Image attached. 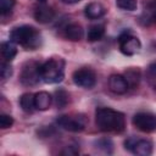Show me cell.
I'll return each mask as SVG.
<instances>
[{
	"instance_id": "obj_1",
	"label": "cell",
	"mask_w": 156,
	"mask_h": 156,
	"mask_svg": "<svg viewBox=\"0 0 156 156\" xmlns=\"http://www.w3.org/2000/svg\"><path fill=\"white\" fill-rule=\"evenodd\" d=\"M95 123L98 128L105 133H122L126 128L124 115L110 107L96 108Z\"/></svg>"
},
{
	"instance_id": "obj_2",
	"label": "cell",
	"mask_w": 156,
	"mask_h": 156,
	"mask_svg": "<svg viewBox=\"0 0 156 156\" xmlns=\"http://www.w3.org/2000/svg\"><path fill=\"white\" fill-rule=\"evenodd\" d=\"M10 40L27 50H35L41 44V35L37 28L23 24L15 27L10 32Z\"/></svg>"
},
{
	"instance_id": "obj_3",
	"label": "cell",
	"mask_w": 156,
	"mask_h": 156,
	"mask_svg": "<svg viewBox=\"0 0 156 156\" xmlns=\"http://www.w3.org/2000/svg\"><path fill=\"white\" fill-rule=\"evenodd\" d=\"M40 80L46 84L60 83L65 77V60L62 57H51L40 63Z\"/></svg>"
},
{
	"instance_id": "obj_4",
	"label": "cell",
	"mask_w": 156,
	"mask_h": 156,
	"mask_svg": "<svg viewBox=\"0 0 156 156\" xmlns=\"http://www.w3.org/2000/svg\"><path fill=\"white\" fill-rule=\"evenodd\" d=\"M56 122L61 128L68 132L78 133L85 129L88 119L84 115H62L56 119Z\"/></svg>"
},
{
	"instance_id": "obj_5",
	"label": "cell",
	"mask_w": 156,
	"mask_h": 156,
	"mask_svg": "<svg viewBox=\"0 0 156 156\" xmlns=\"http://www.w3.org/2000/svg\"><path fill=\"white\" fill-rule=\"evenodd\" d=\"M118 45L119 50L123 55L133 56L138 54L141 49V43L138 39V37L130 34L129 32H123L118 38Z\"/></svg>"
},
{
	"instance_id": "obj_6",
	"label": "cell",
	"mask_w": 156,
	"mask_h": 156,
	"mask_svg": "<svg viewBox=\"0 0 156 156\" xmlns=\"http://www.w3.org/2000/svg\"><path fill=\"white\" fill-rule=\"evenodd\" d=\"M134 127L143 133H152L156 130V115L152 112H138L132 119Z\"/></svg>"
},
{
	"instance_id": "obj_7",
	"label": "cell",
	"mask_w": 156,
	"mask_h": 156,
	"mask_svg": "<svg viewBox=\"0 0 156 156\" xmlns=\"http://www.w3.org/2000/svg\"><path fill=\"white\" fill-rule=\"evenodd\" d=\"M73 83L83 89H91L96 84V74L89 67H82L73 72Z\"/></svg>"
},
{
	"instance_id": "obj_8",
	"label": "cell",
	"mask_w": 156,
	"mask_h": 156,
	"mask_svg": "<svg viewBox=\"0 0 156 156\" xmlns=\"http://www.w3.org/2000/svg\"><path fill=\"white\" fill-rule=\"evenodd\" d=\"M40 63L35 61L27 62L23 66L21 73V83L23 85H35L40 80V72H39Z\"/></svg>"
},
{
	"instance_id": "obj_9",
	"label": "cell",
	"mask_w": 156,
	"mask_h": 156,
	"mask_svg": "<svg viewBox=\"0 0 156 156\" xmlns=\"http://www.w3.org/2000/svg\"><path fill=\"white\" fill-rule=\"evenodd\" d=\"M108 88H110V90L112 93H115L117 95H122V94L127 93V90L129 89L124 76H121V74L110 76V78H108Z\"/></svg>"
},
{
	"instance_id": "obj_10",
	"label": "cell",
	"mask_w": 156,
	"mask_h": 156,
	"mask_svg": "<svg viewBox=\"0 0 156 156\" xmlns=\"http://www.w3.org/2000/svg\"><path fill=\"white\" fill-rule=\"evenodd\" d=\"M34 18L37 22H39L41 24L50 23L55 18V11L52 10V7H50L45 4H41V5L37 6L34 10Z\"/></svg>"
},
{
	"instance_id": "obj_11",
	"label": "cell",
	"mask_w": 156,
	"mask_h": 156,
	"mask_svg": "<svg viewBox=\"0 0 156 156\" xmlns=\"http://www.w3.org/2000/svg\"><path fill=\"white\" fill-rule=\"evenodd\" d=\"M105 13H106L105 6L100 2H96V1L88 4L84 9V15L90 20H98V18L102 17Z\"/></svg>"
},
{
	"instance_id": "obj_12",
	"label": "cell",
	"mask_w": 156,
	"mask_h": 156,
	"mask_svg": "<svg viewBox=\"0 0 156 156\" xmlns=\"http://www.w3.org/2000/svg\"><path fill=\"white\" fill-rule=\"evenodd\" d=\"M84 30L79 23H68L65 27V37L71 41H78L83 38Z\"/></svg>"
},
{
	"instance_id": "obj_13",
	"label": "cell",
	"mask_w": 156,
	"mask_h": 156,
	"mask_svg": "<svg viewBox=\"0 0 156 156\" xmlns=\"http://www.w3.org/2000/svg\"><path fill=\"white\" fill-rule=\"evenodd\" d=\"M132 152L138 156H149L152 154V143L147 139H138Z\"/></svg>"
},
{
	"instance_id": "obj_14",
	"label": "cell",
	"mask_w": 156,
	"mask_h": 156,
	"mask_svg": "<svg viewBox=\"0 0 156 156\" xmlns=\"http://www.w3.org/2000/svg\"><path fill=\"white\" fill-rule=\"evenodd\" d=\"M34 99H35V107L39 111L48 110L52 102V96L48 91H39L34 94Z\"/></svg>"
},
{
	"instance_id": "obj_15",
	"label": "cell",
	"mask_w": 156,
	"mask_h": 156,
	"mask_svg": "<svg viewBox=\"0 0 156 156\" xmlns=\"http://www.w3.org/2000/svg\"><path fill=\"white\" fill-rule=\"evenodd\" d=\"M0 50H1L2 60L7 61V62H11V61L16 57V55H17V48H16L15 43H12L11 40H10V41H4V43H1Z\"/></svg>"
},
{
	"instance_id": "obj_16",
	"label": "cell",
	"mask_w": 156,
	"mask_h": 156,
	"mask_svg": "<svg viewBox=\"0 0 156 156\" xmlns=\"http://www.w3.org/2000/svg\"><path fill=\"white\" fill-rule=\"evenodd\" d=\"M124 78H126L129 88H136L139 85V82H140V78H141L140 69L135 68V67H130V68L126 69Z\"/></svg>"
},
{
	"instance_id": "obj_17",
	"label": "cell",
	"mask_w": 156,
	"mask_h": 156,
	"mask_svg": "<svg viewBox=\"0 0 156 156\" xmlns=\"http://www.w3.org/2000/svg\"><path fill=\"white\" fill-rule=\"evenodd\" d=\"M20 105L22 107V110L27 113H32L34 110H37L35 107V99H34V94L32 93H26L20 98Z\"/></svg>"
},
{
	"instance_id": "obj_18",
	"label": "cell",
	"mask_w": 156,
	"mask_h": 156,
	"mask_svg": "<svg viewBox=\"0 0 156 156\" xmlns=\"http://www.w3.org/2000/svg\"><path fill=\"white\" fill-rule=\"evenodd\" d=\"M105 34V26L104 24H93L89 27L88 29V34H87V39L90 43L98 41L100 40Z\"/></svg>"
},
{
	"instance_id": "obj_19",
	"label": "cell",
	"mask_w": 156,
	"mask_h": 156,
	"mask_svg": "<svg viewBox=\"0 0 156 156\" xmlns=\"http://www.w3.org/2000/svg\"><path fill=\"white\" fill-rule=\"evenodd\" d=\"M94 146L96 150H99L104 154H107V155H111L113 152V143L110 138H100V139L95 140Z\"/></svg>"
},
{
	"instance_id": "obj_20",
	"label": "cell",
	"mask_w": 156,
	"mask_h": 156,
	"mask_svg": "<svg viewBox=\"0 0 156 156\" xmlns=\"http://www.w3.org/2000/svg\"><path fill=\"white\" fill-rule=\"evenodd\" d=\"M68 93L60 88L55 91V95H54V100H55V105L57 106V108H63L66 107V105L68 104Z\"/></svg>"
},
{
	"instance_id": "obj_21",
	"label": "cell",
	"mask_w": 156,
	"mask_h": 156,
	"mask_svg": "<svg viewBox=\"0 0 156 156\" xmlns=\"http://www.w3.org/2000/svg\"><path fill=\"white\" fill-rule=\"evenodd\" d=\"M116 5L121 10L134 11V10H136L138 2H136V0H116Z\"/></svg>"
},
{
	"instance_id": "obj_22",
	"label": "cell",
	"mask_w": 156,
	"mask_h": 156,
	"mask_svg": "<svg viewBox=\"0 0 156 156\" xmlns=\"http://www.w3.org/2000/svg\"><path fill=\"white\" fill-rule=\"evenodd\" d=\"M16 5V0H0V12L1 16H6L7 13H11L12 9Z\"/></svg>"
},
{
	"instance_id": "obj_23",
	"label": "cell",
	"mask_w": 156,
	"mask_h": 156,
	"mask_svg": "<svg viewBox=\"0 0 156 156\" xmlns=\"http://www.w3.org/2000/svg\"><path fill=\"white\" fill-rule=\"evenodd\" d=\"M12 74V67L10 66V62L2 60L1 63H0V76H1V79L5 80L7 78H10Z\"/></svg>"
},
{
	"instance_id": "obj_24",
	"label": "cell",
	"mask_w": 156,
	"mask_h": 156,
	"mask_svg": "<svg viewBox=\"0 0 156 156\" xmlns=\"http://www.w3.org/2000/svg\"><path fill=\"white\" fill-rule=\"evenodd\" d=\"M13 124V118L10 115H0V128L1 129H7Z\"/></svg>"
},
{
	"instance_id": "obj_25",
	"label": "cell",
	"mask_w": 156,
	"mask_h": 156,
	"mask_svg": "<svg viewBox=\"0 0 156 156\" xmlns=\"http://www.w3.org/2000/svg\"><path fill=\"white\" fill-rule=\"evenodd\" d=\"M136 140H138L136 136H129V138H127L124 140V149L128 150V151H132L133 147H134V145H135V143H136Z\"/></svg>"
},
{
	"instance_id": "obj_26",
	"label": "cell",
	"mask_w": 156,
	"mask_h": 156,
	"mask_svg": "<svg viewBox=\"0 0 156 156\" xmlns=\"http://www.w3.org/2000/svg\"><path fill=\"white\" fill-rule=\"evenodd\" d=\"M79 154V150L73 146V145H69V146H66L62 151H61V155H67V156H73V155H77Z\"/></svg>"
},
{
	"instance_id": "obj_27",
	"label": "cell",
	"mask_w": 156,
	"mask_h": 156,
	"mask_svg": "<svg viewBox=\"0 0 156 156\" xmlns=\"http://www.w3.org/2000/svg\"><path fill=\"white\" fill-rule=\"evenodd\" d=\"M147 74H149V77H150V79L152 80H156V62H152V63H150L149 65V67H147Z\"/></svg>"
},
{
	"instance_id": "obj_28",
	"label": "cell",
	"mask_w": 156,
	"mask_h": 156,
	"mask_svg": "<svg viewBox=\"0 0 156 156\" xmlns=\"http://www.w3.org/2000/svg\"><path fill=\"white\" fill-rule=\"evenodd\" d=\"M61 2H63V4H68V5H71V4H76V2H78V1H80V0H60Z\"/></svg>"
},
{
	"instance_id": "obj_29",
	"label": "cell",
	"mask_w": 156,
	"mask_h": 156,
	"mask_svg": "<svg viewBox=\"0 0 156 156\" xmlns=\"http://www.w3.org/2000/svg\"><path fill=\"white\" fill-rule=\"evenodd\" d=\"M38 1H39L40 4H45V2H46V0H38Z\"/></svg>"
},
{
	"instance_id": "obj_30",
	"label": "cell",
	"mask_w": 156,
	"mask_h": 156,
	"mask_svg": "<svg viewBox=\"0 0 156 156\" xmlns=\"http://www.w3.org/2000/svg\"><path fill=\"white\" fill-rule=\"evenodd\" d=\"M154 22H156V12H155V15H154Z\"/></svg>"
}]
</instances>
